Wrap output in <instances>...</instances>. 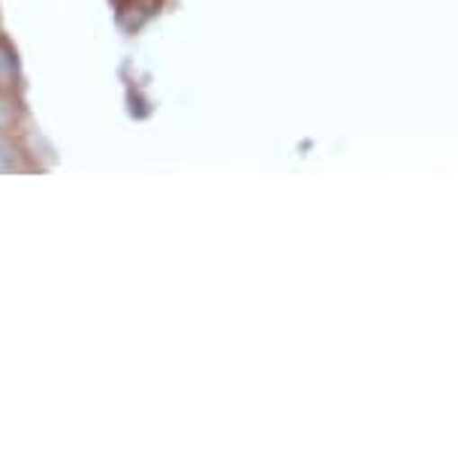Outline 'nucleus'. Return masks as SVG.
Segmentation results:
<instances>
[{"mask_svg": "<svg viewBox=\"0 0 458 461\" xmlns=\"http://www.w3.org/2000/svg\"><path fill=\"white\" fill-rule=\"evenodd\" d=\"M19 85V58L6 40H0V91H13Z\"/></svg>", "mask_w": 458, "mask_h": 461, "instance_id": "nucleus-1", "label": "nucleus"}, {"mask_svg": "<svg viewBox=\"0 0 458 461\" xmlns=\"http://www.w3.org/2000/svg\"><path fill=\"white\" fill-rule=\"evenodd\" d=\"M22 103L15 97L13 91H0V133H10L13 130H19L22 124Z\"/></svg>", "mask_w": 458, "mask_h": 461, "instance_id": "nucleus-2", "label": "nucleus"}, {"mask_svg": "<svg viewBox=\"0 0 458 461\" xmlns=\"http://www.w3.org/2000/svg\"><path fill=\"white\" fill-rule=\"evenodd\" d=\"M28 163H24L22 148L13 142L10 133H0V172H22Z\"/></svg>", "mask_w": 458, "mask_h": 461, "instance_id": "nucleus-3", "label": "nucleus"}]
</instances>
